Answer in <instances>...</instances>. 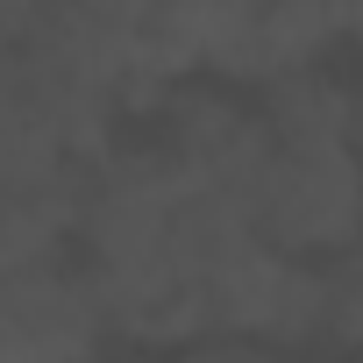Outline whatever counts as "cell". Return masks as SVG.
<instances>
[{"instance_id": "obj_3", "label": "cell", "mask_w": 363, "mask_h": 363, "mask_svg": "<svg viewBox=\"0 0 363 363\" xmlns=\"http://www.w3.org/2000/svg\"><path fill=\"white\" fill-rule=\"evenodd\" d=\"M264 135L278 150H306V143H349L356 135V100L342 79H328L320 65H292L278 79H264V107H257Z\"/></svg>"}, {"instance_id": "obj_1", "label": "cell", "mask_w": 363, "mask_h": 363, "mask_svg": "<svg viewBox=\"0 0 363 363\" xmlns=\"http://www.w3.org/2000/svg\"><path fill=\"white\" fill-rule=\"evenodd\" d=\"M356 214H363V178L349 143H306V150H278L257 171L250 193V235L271 250H349L356 242Z\"/></svg>"}, {"instance_id": "obj_2", "label": "cell", "mask_w": 363, "mask_h": 363, "mask_svg": "<svg viewBox=\"0 0 363 363\" xmlns=\"http://www.w3.org/2000/svg\"><path fill=\"white\" fill-rule=\"evenodd\" d=\"M107 342L86 278L57 271V257H29L0 271V363H72Z\"/></svg>"}]
</instances>
